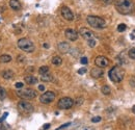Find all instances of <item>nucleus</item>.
<instances>
[{
    "label": "nucleus",
    "instance_id": "obj_2",
    "mask_svg": "<svg viewBox=\"0 0 135 130\" xmlns=\"http://www.w3.org/2000/svg\"><path fill=\"white\" fill-rule=\"evenodd\" d=\"M108 75H109V78L111 81H113V82H115V83H118L124 79L125 71L120 67L115 66L110 69V71L108 72Z\"/></svg>",
    "mask_w": 135,
    "mask_h": 130
},
{
    "label": "nucleus",
    "instance_id": "obj_23",
    "mask_svg": "<svg viewBox=\"0 0 135 130\" xmlns=\"http://www.w3.org/2000/svg\"><path fill=\"white\" fill-rule=\"evenodd\" d=\"M5 98H6V91L4 90L3 87L0 86V100L3 101Z\"/></svg>",
    "mask_w": 135,
    "mask_h": 130
},
{
    "label": "nucleus",
    "instance_id": "obj_6",
    "mask_svg": "<svg viewBox=\"0 0 135 130\" xmlns=\"http://www.w3.org/2000/svg\"><path fill=\"white\" fill-rule=\"evenodd\" d=\"M74 105V100L70 97H63L57 102V106L60 109H70Z\"/></svg>",
    "mask_w": 135,
    "mask_h": 130
},
{
    "label": "nucleus",
    "instance_id": "obj_13",
    "mask_svg": "<svg viewBox=\"0 0 135 130\" xmlns=\"http://www.w3.org/2000/svg\"><path fill=\"white\" fill-rule=\"evenodd\" d=\"M57 49L60 53H63V54H66L68 52H70L71 50V46L69 43L67 42H60L58 45H57Z\"/></svg>",
    "mask_w": 135,
    "mask_h": 130
},
{
    "label": "nucleus",
    "instance_id": "obj_16",
    "mask_svg": "<svg viewBox=\"0 0 135 130\" xmlns=\"http://www.w3.org/2000/svg\"><path fill=\"white\" fill-rule=\"evenodd\" d=\"M24 80L27 84H37L39 81V79L37 77H34L33 75H28V76H26L24 78Z\"/></svg>",
    "mask_w": 135,
    "mask_h": 130
},
{
    "label": "nucleus",
    "instance_id": "obj_1",
    "mask_svg": "<svg viewBox=\"0 0 135 130\" xmlns=\"http://www.w3.org/2000/svg\"><path fill=\"white\" fill-rule=\"evenodd\" d=\"M114 5L120 15H130L134 11V4L131 0H114Z\"/></svg>",
    "mask_w": 135,
    "mask_h": 130
},
{
    "label": "nucleus",
    "instance_id": "obj_39",
    "mask_svg": "<svg viewBox=\"0 0 135 130\" xmlns=\"http://www.w3.org/2000/svg\"><path fill=\"white\" fill-rule=\"evenodd\" d=\"M132 111H133V112H134V113H135V105H134V106H133V107H132Z\"/></svg>",
    "mask_w": 135,
    "mask_h": 130
},
{
    "label": "nucleus",
    "instance_id": "obj_20",
    "mask_svg": "<svg viewBox=\"0 0 135 130\" xmlns=\"http://www.w3.org/2000/svg\"><path fill=\"white\" fill-rule=\"evenodd\" d=\"M51 63L54 66H60L62 64V58L60 56H53L51 59Z\"/></svg>",
    "mask_w": 135,
    "mask_h": 130
},
{
    "label": "nucleus",
    "instance_id": "obj_38",
    "mask_svg": "<svg viewBox=\"0 0 135 130\" xmlns=\"http://www.w3.org/2000/svg\"><path fill=\"white\" fill-rule=\"evenodd\" d=\"M43 46H44V48H49V44H44Z\"/></svg>",
    "mask_w": 135,
    "mask_h": 130
},
{
    "label": "nucleus",
    "instance_id": "obj_35",
    "mask_svg": "<svg viewBox=\"0 0 135 130\" xmlns=\"http://www.w3.org/2000/svg\"><path fill=\"white\" fill-rule=\"evenodd\" d=\"M8 115H9V112H5V113H4L3 115H2V118H1V119H0V123H1V122H2L3 120H5V118H6V117H8Z\"/></svg>",
    "mask_w": 135,
    "mask_h": 130
},
{
    "label": "nucleus",
    "instance_id": "obj_12",
    "mask_svg": "<svg viewBox=\"0 0 135 130\" xmlns=\"http://www.w3.org/2000/svg\"><path fill=\"white\" fill-rule=\"evenodd\" d=\"M65 36H66V38H67L68 40L74 42V41H76V40L78 39V32H77L76 30L72 29V28H68V29H66V31H65Z\"/></svg>",
    "mask_w": 135,
    "mask_h": 130
},
{
    "label": "nucleus",
    "instance_id": "obj_30",
    "mask_svg": "<svg viewBox=\"0 0 135 130\" xmlns=\"http://www.w3.org/2000/svg\"><path fill=\"white\" fill-rule=\"evenodd\" d=\"M101 121V117H94L93 119H91V122L93 123H98Z\"/></svg>",
    "mask_w": 135,
    "mask_h": 130
},
{
    "label": "nucleus",
    "instance_id": "obj_25",
    "mask_svg": "<svg viewBox=\"0 0 135 130\" xmlns=\"http://www.w3.org/2000/svg\"><path fill=\"white\" fill-rule=\"evenodd\" d=\"M87 44H88V46H89V47L94 48V47L96 46V44H97V41H96L95 39H90V40H87Z\"/></svg>",
    "mask_w": 135,
    "mask_h": 130
},
{
    "label": "nucleus",
    "instance_id": "obj_27",
    "mask_svg": "<svg viewBox=\"0 0 135 130\" xmlns=\"http://www.w3.org/2000/svg\"><path fill=\"white\" fill-rule=\"evenodd\" d=\"M80 63H81L82 65H86V64L88 63L87 57H81V58H80Z\"/></svg>",
    "mask_w": 135,
    "mask_h": 130
},
{
    "label": "nucleus",
    "instance_id": "obj_24",
    "mask_svg": "<svg viewBox=\"0 0 135 130\" xmlns=\"http://www.w3.org/2000/svg\"><path fill=\"white\" fill-rule=\"evenodd\" d=\"M128 54H129V57L131 59H135V48H131L129 52H128Z\"/></svg>",
    "mask_w": 135,
    "mask_h": 130
},
{
    "label": "nucleus",
    "instance_id": "obj_11",
    "mask_svg": "<svg viewBox=\"0 0 135 130\" xmlns=\"http://www.w3.org/2000/svg\"><path fill=\"white\" fill-rule=\"evenodd\" d=\"M95 64H96L97 67L102 68V69H103V68L107 67V66L109 65V59H108L107 57H105V56L100 55V56H97V57H96Z\"/></svg>",
    "mask_w": 135,
    "mask_h": 130
},
{
    "label": "nucleus",
    "instance_id": "obj_31",
    "mask_svg": "<svg viewBox=\"0 0 135 130\" xmlns=\"http://www.w3.org/2000/svg\"><path fill=\"white\" fill-rule=\"evenodd\" d=\"M70 125H71V123H66L65 125L60 126L59 128H57V129H56V130H61V129H63V128H67V127H68V126H70Z\"/></svg>",
    "mask_w": 135,
    "mask_h": 130
},
{
    "label": "nucleus",
    "instance_id": "obj_29",
    "mask_svg": "<svg viewBox=\"0 0 135 130\" xmlns=\"http://www.w3.org/2000/svg\"><path fill=\"white\" fill-rule=\"evenodd\" d=\"M129 83H130V85H131L132 87H135V76L131 77V79H130V81H129Z\"/></svg>",
    "mask_w": 135,
    "mask_h": 130
},
{
    "label": "nucleus",
    "instance_id": "obj_36",
    "mask_svg": "<svg viewBox=\"0 0 135 130\" xmlns=\"http://www.w3.org/2000/svg\"><path fill=\"white\" fill-rule=\"evenodd\" d=\"M39 91L44 92V91H45V86L43 85V84H40V85H39Z\"/></svg>",
    "mask_w": 135,
    "mask_h": 130
},
{
    "label": "nucleus",
    "instance_id": "obj_15",
    "mask_svg": "<svg viewBox=\"0 0 135 130\" xmlns=\"http://www.w3.org/2000/svg\"><path fill=\"white\" fill-rule=\"evenodd\" d=\"M14 75H15V73H14L12 70H4L1 72V76L6 79V80H10V79H13L14 78Z\"/></svg>",
    "mask_w": 135,
    "mask_h": 130
},
{
    "label": "nucleus",
    "instance_id": "obj_5",
    "mask_svg": "<svg viewBox=\"0 0 135 130\" xmlns=\"http://www.w3.org/2000/svg\"><path fill=\"white\" fill-rule=\"evenodd\" d=\"M17 95L20 98L23 99H33L37 97L38 93L34 90H31V88H26V90H20L17 92Z\"/></svg>",
    "mask_w": 135,
    "mask_h": 130
},
{
    "label": "nucleus",
    "instance_id": "obj_4",
    "mask_svg": "<svg viewBox=\"0 0 135 130\" xmlns=\"http://www.w3.org/2000/svg\"><path fill=\"white\" fill-rule=\"evenodd\" d=\"M18 47L20 48L21 50H23L24 52H27V53H31L35 49L34 44L31 42L29 39H26V38L20 39L18 41Z\"/></svg>",
    "mask_w": 135,
    "mask_h": 130
},
{
    "label": "nucleus",
    "instance_id": "obj_19",
    "mask_svg": "<svg viewBox=\"0 0 135 130\" xmlns=\"http://www.w3.org/2000/svg\"><path fill=\"white\" fill-rule=\"evenodd\" d=\"M12 60V56L9 55V54H2V55H0V63H10Z\"/></svg>",
    "mask_w": 135,
    "mask_h": 130
},
{
    "label": "nucleus",
    "instance_id": "obj_32",
    "mask_svg": "<svg viewBox=\"0 0 135 130\" xmlns=\"http://www.w3.org/2000/svg\"><path fill=\"white\" fill-rule=\"evenodd\" d=\"M83 103V98L81 97V98H78L77 99V101H76V104L77 105H80V104H82Z\"/></svg>",
    "mask_w": 135,
    "mask_h": 130
},
{
    "label": "nucleus",
    "instance_id": "obj_37",
    "mask_svg": "<svg viewBox=\"0 0 135 130\" xmlns=\"http://www.w3.org/2000/svg\"><path fill=\"white\" fill-rule=\"evenodd\" d=\"M48 128H50V124H45V126L43 127V129H48Z\"/></svg>",
    "mask_w": 135,
    "mask_h": 130
},
{
    "label": "nucleus",
    "instance_id": "obj_28",
    "mask_svg": "<svg viewBox=\"0 0 135 130\" xmlns=\"http://www.w3.org/2000/svg\"><path fill=\"white\" fill-rule=\"evenodd\" d=\"M86 72H87L86 68H81V69H79V70H78V74H80V75H82V74H85Z\"/></svg>",
    "mask_w": 135,
    "mask_h": 130
},
{
    "label": "nucleus",
    "instance_id": "obj_3",
    "mask_svg": "<svg viewBox=\"0 0 135 130\" xmlns=\"http://www.w3.org/2000/svg\"><path fill=\"white\" fill-rule=\"evenodd\" d=\"M86 21L88 23V25H90L91 27L97 29H103L106 27V22L105 20L101 17H98V16H88Z\"/></svg>",
    "mask_w": 135,
    "mask_h": 130
},
{
    "label": "nucleus",
    "instance_id": "obj_22",
    "mask_svg": "<svg viewBox=\"0 0 135 130\" xmlns=\"http://www.w3.org/2000/svg\"><path fill=\"white\" fill-rule=\"evenodd\" d=\"M48 72H49V67H47V66H42L40 69H39V73H40L41 75L46 74V73H48Z\"/></svg>",
    "mask_w": 135,
    "mask_h": 130
},
{
    "label": "nucleus",
    "instance_id": "obj_33",
    "mask_svg": "<svg viewBox=\"0 0 135 130\" xmlns=\"http://www.w3.org/2000/svg\"><path fill=\"white\" fill-rule=\"evenodd\" d=\"M15 85H16V87H17V88H22V87H23V85H24V83H22V82H17Z\"/></svg>",
    "mask_w": 135,
    "mask_h": 130
},
{
    "label": "nucleus",
    "instance_id": "obj_26",
    "mask_svg": "<svg viewBox=\"0 0 135 130\" xmlns=\"http://www.w3.org/2000/svg\"><path fill=\"white\" fill-rule=\"evenodd\" d=\"M126 28H127L126 24H119V25L117 26V31L123 32V31H125V30H126Z\"/></svg>",
    "mask_w": 135,
    "mask_h": 130
},
{
    "label": "nucleus",
    "instance_id": "obj_10",
    "mask_svg": "<svg viewBox=\"0 0 135 130\" xmlns=\"http://www.w3.org/2000/svg\"><path fill=\"white\" fill-rule=\"evenodd\" d=\"M79 33H80V36L85 39V40H90V39H95V35H94V32L91 31L90 29L86 28V27H82V28L79 29Z\"/></svg>",
    "mask_w": 135,
    "mask_h": 130
},
{
    "label": "nucleus",
    "instance_id": "obj_40",
    "mask_svg": "<svg viewBox=\"0 0 135 130\" xmlns=\"http://www.w3.org/2000/svg\"><path fill=\"white\" fill-rule=\"evenodd\" d=\"M84 130H87V129H84Z\"/></svg>",
    "mask_w": 135,
    "mask_h": 130
},
{
    "label": "nucleus",
    "instance_id": "obj_9",
    "mask_svg": "<svg viewBox=\"0 0 135 130\" xmlns=\"http://www.w3.org/2000/svg\"><path fill=\"white\" fill-rule=\"evenodd\" d=\"M60 13H61L62 18L65 20H67V21H73L74 20V14L68 6H63V8H61Z\"/></svg>",
    "mask_w": 135,
    "mask_h": 130
},
{
    "label": "nucleus",
    "instance_id": "obj_34",
    "mask_svg": "<svg viewBox=\"0 0 135 130\" xmlns=\"http://www.w3.org/2000/svg\"><path fill=\"white\" fill-rule=\"evenodd\" d=\"M102 1H103V3L104 4H110V3H112V1H113V0H102Z\"/></svg>",
    "mask_w": 135,
    "mask_h": 130
},
{
    "label": "nucleus",
    "instance_id": "obj_8",
    "mask_svg": "<svg viewBox=\"0 0 135 130\" xmlns=\"http://www.w3.org/2000/svg\"><path fill=\"white\" fill-rule=\"evenodd\" d=\"M18 108L21 112L24 113H30L33 111V105L27 101H20L18 103Z\"/></svg>",
    "mask_w": 135,
    "mask_h": 130
},
{
    "label": "nucleus",
    "instance_id": "obj_14",
    "mask_svg": "<svg viewBox=\"0 0 135 130\" xmlns=\"http://www.w3.org/2000/svg\"><path fill=\"white\" fill-rule=\"evenodd\" d=\"M103 69L102 68H99V67H95L93 68V69L90 70V75H91V77H94V78H101L103 76Z\"/></svg>",
    "mask_w": 135,
    "mask_h": 130
},
{
    "label": "nucleus",
    "instance_id": "obj_21",
    "mask_svg": "<svg viewBox=\"0 0 135 130\" xmlns=\"http://www.w3.org/2000/svg\"><path fill=\"white\" fill-rule=\"evenodd\" d=\"M101 92L104 94V95H109L111 93V88L109 85H103L102 88H101Z\"/></svg>",
    "mask_w": 135,
    "mask_h": 130
},
{
    "label": "nucleus",
    "instance_id": "obj_17",
    "mask_svg": "<svg viewBox=\"0 0 135 130\" xmlns=\"http://www.w3.org/2000/svg\"><path fill=\"white\" fill-rule=\"evenodd\" d=\"M10 6L14 11H19L21 9V3L19 0H10Z\"/></svg>",
    "mask_w": 135,
    "mask_h": 130
},
{
    "label": "nucleus",
    "instance_id": "obj_7",
    "mask_svg": "<svg viewBox=\"0 0 135 130\" xmlns=\"http://www.w3.org/2000/svg\"><path fill=\"white\" fill-rule=\"evenodd\" d=\"M55 99V93L52 91H48L45 92L43 95L40 96V102L43 104H49L53 102V100Z\"/></svg>",
    "mask_w": 135,
    "mask_h": 130
},
{
    "label": "nucleus",
    "instance_id": "obj_18",
    "mask_svg": "<svg viewBox=\"0 0 135 130\" xmlns=\"http://www.w3.org/2000/svg\"><path fill=\"white\" fill-rule=\"evenodd\" d=\"M41 80L44 81V82H50V81L53 80V76L50 74V73H46V74H43L41 76Z\"/></svg>",
    "mask_w": 135,
    "mask_h": 130
}]
</instances>
